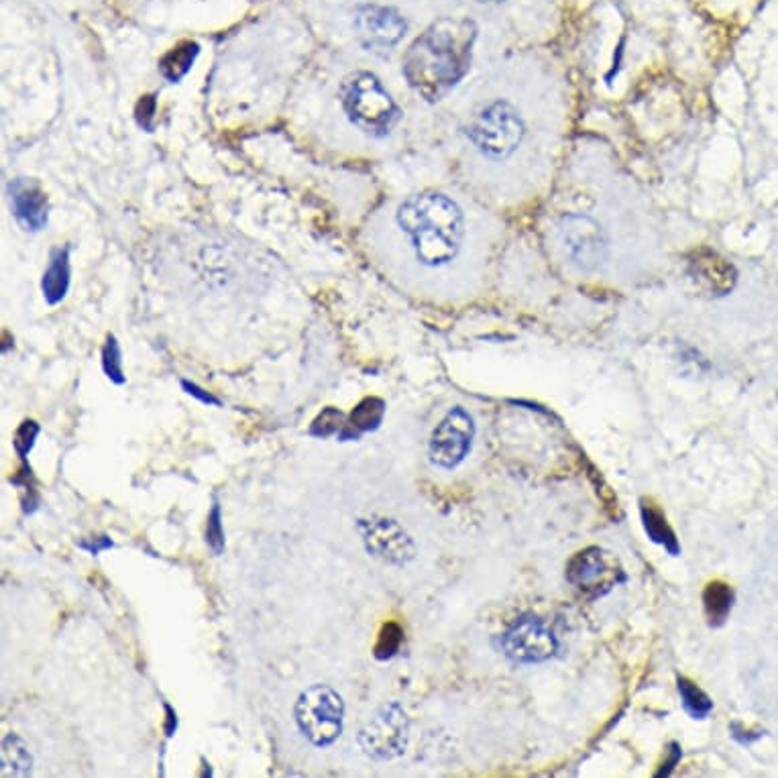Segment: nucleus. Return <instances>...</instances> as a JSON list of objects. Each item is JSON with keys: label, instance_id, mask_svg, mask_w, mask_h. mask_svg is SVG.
Segmentation results:
<instances>
[{"label": "nucleus", "instance_id": "5701e85b", "mask_svg": "<svg viewBox=\"0 0 778 778\" xmlns=\"http://www.w3.org/2000/svg\"><path fill=\"white\" fill-rule=\"evenodd\" d=\"M343 426H345L343 412L339 408H333V406H329V408L322 410L321 414L310 424L309 433L310 436H314V438H331L334 434L341 433Z\"/></svg>", "mask_w": 778, "mask_h": 778}, {"label": "nucleus", "instance_id": "9d476101", "mask_svg": "<svg viewBox=\"0 0 778 778\" xmlns=\"http://www.w3.org/2000/svg\"><path fill=\"white\" fill-rule=\"evenodd\" d=\"M475 438V422L465 408L448 410L445 418L434 428L428 455L436 467L455 469L471 453Z\"/></svg>", "mask_w": 778, "mask_h": 778}, {"label": "nucleus", "instance_id": "bb28decb", "mask_svg": "<svg viewBox=\"0 0 778 778\" xmlns=\"http://www.w3.org/2000/svg\"><path fill=\"white\" fill-rule=\"evenodd\" d=\"M182 387H184L185 394L196 397V400H200L202 404H209V406H221V400H216V397L211 396L209 392H204V390L199 387L196 383L182 382Z\"/></svg>", "mask_w": 778, "mask_h": 778}, {"label": "nucleus", "instance_id": "f257e3e1", "mask_svg": "<svg viewBox=\"0 0 778 778\" xmlns=\"http://www.w3.org/2000/svg\"><path fill=\"white\" fill-rule=\"evenodd\" d=\"M370 253L390 277L445 285L482 277L489 231L445 192L426 190L385 206L367 229Z\"/></svg>", "mask_w": 778, "mask_h": 778}, {"label": "nucleus", "instance_id": "20e7f679", "mask_svg": "<svg viewBox=\"0 0 778 778\" xmlns=\"http://www.w3.org/2000/svg\"><path fill=\"white\" fill-rule=\"evenodd\" d=\"M341 102L348 119L370 135H387L400 121L396 102L370 72L346 78L341 88Z\"/></svg>", "mask_w": 778, "mask_h": 778}, {"label": "nucleus", "instance_id": "aec40b11", "mask_svg": "<svg viewBox=\"0 0 778 778\" xmlns=\"http://www.w3.org/2000/svg\"><path fill=\"white\" fill-rule=\"evenodd\" d=\"M199 53V43H194V41L180 43L178 48H173L170 53L163 55V60L160 62L161 74L170 82H180L196 62Z\"/></svg>", "mask_w": 778, "mask_h": 778}, {"label": "nucleus", "instance_id": "c85d7f7f", "mask_svg": "<svg viewBox=\"0 0 778 778\" xmlns=\"http://www.w3.org/2000/svg\"><path fill=\"white\" fill-rule=\"evenodd\" d=\"M80 548H84L90 555H99L100 550L112 548V540L111 538H107V536H100V538H94L92 543H87V540L80 543Z\"/></svg>", "mask_w": 778, "mask_h": 778}, {"label": "nucleus", "instance_id": "f03ea898", "mask_svg": "<svg viewBox=\"0 0 778 778\" xmlns=\"http://www.w3.org/2000/svg\"><path fill=\"white\" fill-rule=\"evenodd\" d=\"M550 97V88L536 82H502L465 124L471 155L502 194L516 196L546 168L556 135Z\"/></svg>", "mask_w": 778, "mask_h": 778}, {"label": "nucleus", "instance_id": "39448f33", "mask_svg": "<svg viewBox=\"0 0 778 778\" xmlns=\"http://www.w3.org/2000/svg\"><path fill=\"white\" fill-rule=\"evenodd\" d=\"M556 245L563 257L583 273H595L609 260L604 224L587 212H568L556 224Z\"/></svg>", "mask_w": 778, "mask_h": 778}, {"label": "nucleus", "instance_id": "cd10ccee", "mask_svg": "<svg viewBox=\"0 0 778 778\" xmlns=\"http://www.w3.org/2000/svg\"><path fill=\"white\" fill-rule=\"evenodd\" d=\"M668 752H670V758H668L667 762H665V765H663V770H658V772H656V777H668V775H670V772H673V768H675V765H677V762H679V760H680L679 744H670V750H668Z\"/></svg>", "mask_w": 778, "mask_h": 778}, {"label": "nucleus", "instance_id": "6e6552de", "mask_svg": "<svg viewBox=\"0 0 778 778\" xmlns=\"http://www.w3.org/2000/svg\"><path fill=\"white\" fill-rule=\"evenodd\" d=\"M567 580L587 597H604L626 580L618 558L599 546H587L567 563Z\"/></svg>", "mask_w": 778, "mask_h": 778}, {"label": "nucleus", "instance_id": "9b49d317", "mask_svg": "<svg viewBox=\"0 0 778 778\" xmlns=\"http://www.w3.org/2000/svg\"><path fill=\"white\" fill-rule=\"evenodd\" d=\"M358 532L367 553L390 565L404 567L416 556V544L396 519H358Z\"/></svg>", "mask_w": 778, "mask_h": 778}, {"label": "nucleus", "instance_id": "423d86ee", "mask_svg": "<svg viewBox=\"0 0 778 778\" xmlns=\"http://www.w3.org/2000/svg\"><path fill=\"white\" fill-rule=\"evenodd\" d=\"M296 724L304 738L324 748L341 738L345 726V704L329 685H312L297 697Z\"/></svg>", "mask_w": 778, "mask_h": 778}, {"label": "nucleus", "instance_id": "0eeeda50", "mask_svg": "<svg viewBox=\"0 0 778 778\" xmlns=\"http://www.w3.org/2000/svg\"><path fill=\"white\" fill-rule=\"evenodd\" d=\"M410 721L402 705L387 704L358 731V746L373 760H394L408 746Z\"/></svg>", "mask_w": 778, "mask_h": 778}, {"label": "nucleus", "instance_id": "4468645a", "mask_svg": "<svg viewBox=\"0 0 778 778\" xmlns=\"http://www.w3.org/2000/svg\"><path fill=\"white\" fill-rule=\"evenodd\" d=\"M14 219L26 231L38 233L48 224V199L33 180L19 178L11 184Z\"/></svg>", "mask_w": 778, "mask_h": 778}, {"label": "nucleus", "instance_id": "b1692460", "mask_svg": "<svg viewBox=\"0 0 778 778\" xmlns=\"http://www.w3.org/2000/svg\"><path fill=\"white\" fill-rule=\"evenodd\" d=\"M102 370H104L107 377L111 382L117 383V385H123L124 373L121 346H119V341L112 334L107 336V343H104V348H102Z\"/></svg>", "mask_w": 778, "mask_h": 778}, {"label": "nucleus", "instance_id": "2eb2a0df", "mask_svg": "<svg viewBox=\"0 0 778 778\" xmlns=\"http://www.w3.org/2000/svg\"><path fill=\"white\" fill-rule=\"evenodd\" d=\"M385 416V402L380 397H365L361 400L355 410L348 414L343 431L339 433V441H358L363 434L373 433L380 428Z\"/></svg>", "mask_w": 778, "mask_h": 778}, {"label": "nucleus", "instance_id": "ddd939ff", "mask_svg": "<svg viewBox=\"0 0 778 778\" xmlns=\"http://www.w3.org/2000/svg\"><path fill=\"white\" fill-rule=\"evenodd\" d=\"M358 36L370 48H392L406 33V21L387 7H365L358 11Z\"/></svg>", "mask_w": 778, "mask_h": 778}, {"label": "nucleus", "instance_id": "a211bd4d", "mask_svg": "<svg viewBox=\"0 0 778 778\" xmlns=\"http://www.w3.org/2000/svg\"><path fill=\"white\" fill-rule=\"evenodd\" d=\"M33 756L29 746L17 734H9L2 740V777H29Z\"/></svg>", "mask_w": 778, "mask_h": 778}, {"label": "nucleus", "instance_id": "7ed1b4c3", "mask_svg": "<svg viewBox=\"0 0 778 778\" xmlns=\"http://www.w3.org/2000/svg\"><path fill=\"white\" fill-rule=\"evenodd\" d=\"M477 29L469 19H441L412 43L404 58V75L424 99L438 100L469 72Z\"/></svg>", "mask_w": 778, "mask_h": 778}, {"label": "nucleus", "instance_id": "a878e982", "mask_svg": "<svg viewBox=\"0 0 778 778\" xmlns=\"http://www.w3.org/2000/svg\"><path fill=\"white\" fill-rule=\"evenodd\" d=\"M39 431H41V428H39L38 422L26 421L23 424H21V426H19V428H17V433H14V451H17V455H19V458H21L23 463L27 461V455L31 453V448L36 446Z\"/></svg>", "mask_w": 778, "mask_h": 778}, {"label": "nucleus", "instance_id": "1a4fd4ad", "mask_svg": "<svg viewBox=\"0 0 778 778\" xmlns=\"http://www.w3.org/2000/svg\"><path fill=\"white\" fill-rule=\"evenodd\" d=\"M502 648L512 663L538 665L556 655L558 640L544 619L524 616L504 632Z\"/></svg>", "mask_w": 778, "mask_h": 778}, {"label": "nucleus", "instance_id": "dca6fc26", "mask_svg": "<svg viewBox=\"0 0 778 778\" xmlns=\"http://www.w3.org/2000/svg\"><path fill=\"white\" fill-rule=\"evenodd\" d=\"M640 518H643L644 531H646L648 538L653 543L663 546L668 555H679L680 546L679 540H677V534L673 531V526L668 524L665 512L656 506L653 499H646V497L640 499Z\"/></svg>", "mask_w": 778, "mask_h": 778}, {"label": "nucleus", "instance_id": "6ab92c4d", "mask_svg": "<svg viewBox=\"0 0 778 778\" xmlns=\"http://www.w3.org/2000/svg\"><path fill=\"white\" fill-rule=\"evenodd\" d=\"M734 606V592L724 580L707 583L704 592L705 616L709 619V626H721L728 619Z\"/></svg>", "mask_w": 778, "mask_h": 778}, {"label": "nucleus", "instance_id": "412c9836", "mask_svg": "<svg viewBox=\"0 0 778 778\" xmlns=\"http://www.w3.org/2000/svg\"><path fill=\"white\" fill-rule=\"evenodd\" d=\"M677 687H679L680 701H683V707L685 711L693 717V719H705L714 711V701L707 697V693L704 689H699L693 680L687 679V677H679L677 679Z\"/></svg>", "mask_w": 778, "mask_h": 778}, {"label": "nucleus", "instance_id": "7c9ffc66", "mask_svg": "<svg viewBox=\"0 0 778 778\" xmlns=\"http://www.w3.org/2000/svg\"><path fill=\"white\" fill-rule=\"evenodd\" d=\"M494 2H499V0H494Z\"/></svg>", "mask_w": 778, "mask_h": 778}, {"label": "nucleus", "instance_id": "f3484780", "mask_svg": "<svg viewBox=\"0 0 778 778\" xmlns=\"http://www.w3.org/2000/svg\"><path fill=\"white\" fill-rule=\"evenodd\" d=\"M41 287H43V296L51 306L65 297L70 287V251L68 249H58L51 255L50 267L43 275Z\"/></svg>", "mask_w": 778, "mask_h": 778}, {"label": "nucleus", "instance_id": "f8f14e48", "mask_svg": "<svg viewBox=\"0 0 778 778\" xmlns=\"http://www.w3.org/2000/svg\"><path fill=\"white\" fill-rule=\"evenodd\" d=\"M689 273L697 285L711 296H726L738 280V273L728 260L711 249H697L689 260Z\"/></svg>", "mask_w": 778, "mask_h": 778}, {"label": "nucleus", "instance_id": "c756f323", "mask_svg": "<svg viewBox=\"0 0 778 778\" xmlns=\"http://www.w3.org/2000/svg\"><path fill=\"white\" fill-rule=\"evenodd\" d=\"M165 711H168V726H165V731H168V736H173V731L178 728V719H175V714H173L170 705L165 707Z\"/></svg>", "mask_w": 778, "mask_h": 778}, {"label": "nucleus", "instance_id": "4be33fe9", "mask_svg": "<svg viewBox=\"0 0 778 778\" xmlns=\"http://www.w3.org/2000/svg\"><path fill=\"white\" fill-rule=\"evenodd\" d=\"M402 643H404V628L397 622H385L373 648V656L377 660H390L400 653Z\"/></svg>", "mask_w": 778, "mask_h": 778}, {"label": "nucleus", "instance_id": "393cba45", "mask_svg": "<svg viewBox=\"0 0 778 778\" xmlns=\"http://www.w3.org/2000/svg\"><path fill=\"white\" fill-rule=\"evenodd\" d=\"M206 544L212 553L221 556L224 553V531L223 516H221V506L214 504L206 519Z\"/></svg>", "mask_w": 778, "mask_h": 778}]
</instances>
